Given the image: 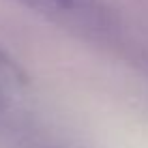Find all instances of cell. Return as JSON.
<instances>
[{"instance_id": "cell-1", "label": "cell", "mask_w": 148, "mask_h": 148, "mask_svg": "<svg viewBox=\"0 0 148 148\" xmlns=\"http://www.w3.org/2000/svg\"><path fill=\"white\" fill-rule=\"evenodd\" d=\"M19 2L64 26L99 28L105 22V13L99 0H19Z\"/></svg>"}, {"instance_id": "cell-2", "label": "cell", "mask_w": 148, "mask_h": 148, "mask_svg": "<svg viewBox=\"0 0 148 148\" xmlns=\"http://www.w3.org/2000/svg\"><path fill=\"white\" fill-rule=\"evenodd\" d=\"M28 86L26 73L17 62L0 47V112L9 110L17 103Z\"/></svg>"}]
</instances>
